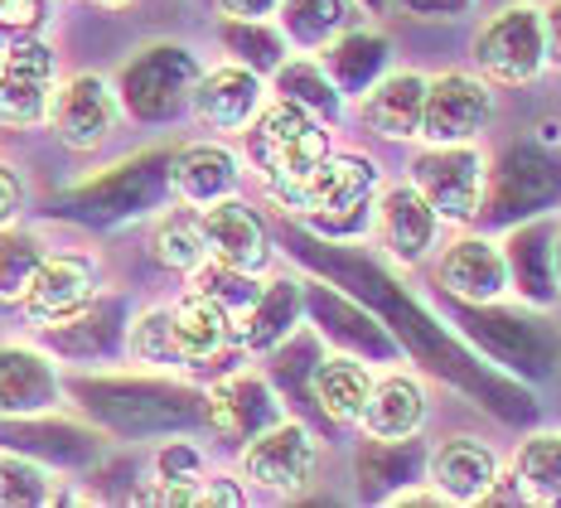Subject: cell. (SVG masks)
I'll use <instances>...</instances> for the list:
<instances>
[{
    "instance_id": "obj_1",
    "label": "cell",
    "mask_w": 561,
    "mask_h": 508,
    "mask_svg": "<svg viewBox=\"0 0 561 508\" xmlns=\"http://www.w3.org/2000/svg\"><path fill=\"white\" fill-rule=\"evenodd\" d=\"M378 165L368 156H324L296 180H266V199L280 214L306 218L320 233H368Z\"/></svg>"
},
{
    "instance_id": "obj_2",
    "label": "cell",
    "mask_w": 561,
    "mask_h": 508,
    "mask_svg": "<svg viewBox=\"0 0 561 508\" xmlns=\"http://www.w3.org/2000/svg\"><path fill=\"white\" fill-rule=\"evenodd\" d=\"M455 325H460V339L479 353V359H489L504 373L528 377V383L547 377L561 359V339L537 320L533 311H518V305H499V301L460 305V311H455Z\"/></svg>"
},
{
    "instance_id": "obj_3",
    "label": "cell",
    "mask_w": 561,
    "mask_h": 508,
    "mask_svg": "<svg viewBox=\"0 0 561 508\" xmlns=\"http://www.w3.org/2000/svg\"><path fill=\"white\" fill-rule=\"evenodd\" d=\"M561 204V160L542 140H518L504 150V160L484 174L479 194V228H513L523 218H542Z\"/></svg>"
},
{
    "instance_id": "obj_4",
    "label": "cell",
    "mask_w": 561,
    "mask_h": 508,
    "mask_svg": "<svg viewBox=\"0 0 561 508\" xmlns=\"http://www.w3.org/2000/svg\"><path fill=\"white\" fill-rule=\"evenodd\" d=\"M547 20L528 0L504 5L474 34V74L489 88H528L547 74Z\"/></svg>"
},
{
    "instance_id": "obj_5",
    "label": "cell",
    "mask_w": 561,
    "mask_h": 508,
    "mask_svg": "<svg viewBox=\"0 0 561 508\" xmlns=\"http://www.w3.org/2000/svg\"><path fill=\"white\" fill-rule=\"evenodd\" d=\"M330 156V132L310 108L290 98L262 102V112L248 126V160L252 170L266 180H296L310 165H320Z\"/></svg>"
},
{
    "instance_id": "obj_6",
    "label": "cell",
    "mask_w": 561,
    "mask_h": 508,
    "mask_svg": "<svg viewBox=\"0 0 561 508\" xmlns=\"http://www.w3.org/2000/svg\"><path fill=\"white\" fill-rule=\"evenodd\" d=\"M489 160L474 140H455V146H426L412 160V189L436 208L440 223H474L479 194H484Z\"/></svg>"
},
{
    "instance_id": "obj_7",
    "label": "cell",
    "mask_w": 561,
    "mask_h": 508,
    "mask_svg": "<svg viewBox=\"0 0 561 508\" xmlns=\"http://www.w3.org/2000/svg\"><path fill=\"white\" fill-rule=\"evenodd\" d=\"M314 460H320V445L314 436L300 427V421L280 417L272 427H262L252 441H242V479L252 489L266 494H300L314 479Z\"/></svg>"
},
{
    "instance_id": "obj_8",
    "label": "cell",
    "mask_w": 561,
    "mask_h": 508,
    "mask_svg": "<svg viewBox=\"0 0 561 508\" xmlns=\"http://www.w3.org/2000/svg\"><path fill=\"white\" fill-rule=\"evenodd\" d=\"M98 301V267L92 257L58 252L44 257L39 271L30 276L25 295H20V311L34 329H68L78 325Z\"/></svg>"
},
{
    "instance_id": "obj_9",
    "label": "cell",
    "mask_w": 561,
    "mask_h": 508,
    "mask_svg": "<svg viewBox=\"0 0 561 508\" xmlns=\"http://www.w3.org/2000/svg\"><path fill=\"white\" fill-rule=\"evenodd\" d=\"M494 116V88L479 74L450 68V74L426 78V108H421V140L426 146H455V140H479V132Z\"/></svg>"
},
{
    "instance_id": "obj_10",
    "label": "cell",
    "mask_w": 561,
    "mask_h": 508,
    "mask_svg": "<svg viewBox=\"0 0 561 508\" xmlns=\"http://www.w3.org/2000/svg\"><path fill=\"white\" fill-rule=\"evenodd\" d=\"M198 68L190 49H180V44H156V49H146L140 58H131L122 74V108L136 112L140 122H165L170 112H180L184 102H190V88H194Z\"/></svg>"
},
{
    "instance_id": "obj_11",
    "label": "cell",
    "mask_w": 561,
    "mask_h": 508,
    "mask_svg": "<svg viewBox=\"0 0 561 508\" xmlns=\"http://www.w3.org/2000/svg\"><path fill=\"white\" fill-rule=\"evenodd\" d=\"M58 88V54L39 39H20L0 54V126H39L49 122V102Z\"/></svg>"
},
{
    "instance_id": "obj_12",
    "label": "cell",
    "mask_w": 561,
    "mask_h": 508,
    "mask_svg": "<svg viewBox=\"0 0 561 508\" xmlns=\"http://www.w3.org/2000/svg\"><path fill=\"white\" fill-rule=\"evenodd\" d=\"M116 116H122V98L112 92L107 78L98 74H73L54 88L49 102V126L68 150H98L112 136Z\"/></svg>"
},
{
    "instance_id": "obj_13",
    "label": "cell",
    "mask_w": 561,
    "mask_h": 508,
    "mask_svg": "<svg viewBox=\"0 0 561 508\" xmlns=\"http://www.w3.org/2000/svg\"><path fill=\"white\" fill-rule=\"evenodd\" d=\"M426 484L440 494V504H484L504 484V465L479 436H450L426 455Z\"/></svg>"
},
{
    "instance_id": "obj_14",
    "label": "cell",
    "mask_w": 561,
    "mask_h": 508,
    "mask_svg": "<svg viewBox=\"0 0 561 508\" xmlns=\"http://www.w3.org/2000/svg\"><path fill=\"white\" fill-rule=\"evenodd\" d=\"M266 88L262 74H252L248 64H224V68H208V74L194 78L190 88V112L204 132H224L238 136L252 126V116L262 112Z\"/></svg>"
},
{
    "instance_id": "obj_15",
    "label": "cell",
    "mask_w": 561,
    "mask_h": 508,
    "mask_svg": "<svg viewBox=\"0 0 561 508\" xmlns=\"http://www.w3.org/2000/svg\"><path fill=\"white\" fill-rule=\"evenodd\" d=\"M436 286L450 295L455 305H484L508 295V267L504 247L489 242L484 233H465L455 238L436 262Z\"/></svg>"
},
{
    "instance_id": "obj_16",
    "label": "cell",
    "mask_w": 561,
    "mask_h": 508,
    "mask_svg": "<svg viewBox=\"0 0 561 508\" xmlns=\"http://www.w3.org/2000/svg\"><path fill=\"white\" fill-rule=\"evenodd\" d=\"M373 228H378V242L388 247V257L402 262V267L426 262L431 247H436V238H440L436 208L416 194L412 180L382 189V194L373 199Z\"/></svg>"
},
{
    "instance_id": "obj_17",
    "label": "cell",
    "mask_w": 561,
    "mask_h": 508,
    "mask_svg": "<svg viewBox=\"0 0 561 508\" xmlns=\"http://www.w3.org/2000/svg\"><path fill=\"white\" fill-rule=\"evenodd\" d=\"M204 417L208 427H214L224 441H252L262 427H272V421H280V402L272 393V383L256 373H232L224 377V383L208 387L204 397Z\"/></svg>"
},
{
    "instance_id": "obj_18",
    "label": "cell",
    "mask_w": 561,
    "mask_h": 508,
    "mask_svg": "<svg viewBox=\"0 0 561 508\" xmlns=\"http://www.w3.org/2000/svg\"><path fill=\"white\" fill-rule=\"evenodd\" d=\"M552 242L557 223L552 218H523L508 228L504 242V267H508V291H518L523 305H552L557 301V267H552Z\"/></svg>"
},
{
    "instance_id": "obj_19",
    "label": "cell",
    "mask_w": 561,
    "mask_h": 508,
    "mask_svg": "<svg viewBox=\"0 0 561 508\" xmlns=\"http://www.w3.org/2000/svg\"><path fill=\"white\" fill-rule=\"evenodd\" d=\"M198 223H204L208 257H218V262L242 267V271H262L266 262H272V242H266L262 218H256L238 194L204 204L198 208Z\"/></svg>"
},
{
    "instance_id": "obj_20",
    "label": "cell",
    "mask_w": 561,
    "mask_h": 508,
    "mask_svg": "<svg viewBox=\"0 0 561 508\" xmlns=\"http://www.w3.org/2000/svg\"><path fill=\"white\" fill-rule=\"evenodd\" d=\"M170 329H174V349H180L184 369H208V363H218L238 345V320L198 291H184L170 305Z\"/></svg>"
},
{
    "instance_id": "obj_21",
    "label": "cell",
    "mask_w": 561,
    "mask_h": 508,
    "mask_svg": "<svg viewBox=\"0 0 561 508\" xmlns=\"http://www.w3.org/2000/svg\"><path fill=\"white\" fill-rule=\"evenodd\" d=\"M368 132L382 140H416L421 132V108H426V74L416 68H388L373 88L358 98Z\"/></svg>"
},
{
    "instance_id": "obj_22",
    "label": "cell",
    "mask_w": 561,
    "mask_h": 508,
    "mask_svg": "<svg viewBox=\"0 0 561 508\" xmlns=\"http://www.w3.org/2000/svg\"><path fill=\"white\" fill-rule=\"evenodd\" d=\"M426 421V387H421L416 373H382L373 377V393H368V407L358 417L373 441H412Z\"/></svg>"
},
{
    "instance_id": "obj_23",
    "label": "cell",
    "mask_w": 561,
    "mask_h": 508,
    "mask_svg": "<svg viewBox=\"0 0 561 508\" xmlns=\"http://www.w3.org/2000/svg\"><path fill=\"white\" fill-rule=\"evenodd\" d=\"M242 184V160L232 156L228 146H184L180 156L170 160V189L180 204H214V199H228L238 194Z\"/></svg>"
},
{
    "instance_id": "obj_24",
    "label": "cell",
    "mask_w": 561,
    "mask_h": 508,
    "mask_svg": "<svg viewBox=\"0 0 561 508\" xmlns=\"http://www.w3.org/2000/svg\"><path fill=\"white\" fill-rule=\"evenodd\" d=\"M368 393H373V373L354 353H324L310 369L314 407L330 421H339V427H358V417H364V407H368Z\"/></svg>"
},
{
    "instance_id": "obj_25",
    "label": "cell",
    "mask_w": 561,
    "mask_h": 508,
    "mask_svg": "<svg viewBox=\"0 0 561 508\" xmlns=\"http://www.w3.org/2000/svg\"><path fill=\"white\" fill-rule=\"evenodd\" d=\"M324 74L334 78V88L344 98H364V92L388 74V39L378 30H344L339 39L324 49Z\"/></svg>"
},
{
    "instance_id": "obj_26",
    "label": "cell",
    "mask_w": 561,
    "mask_h": 508,
    "mask_svg": "<svg viewBox=\"0 0 561 508\" xmlns=\"http://www.w3.org/2000/svg\"><path fill=\"white\" fill-rule=\"evenodd\" d=\"M276 30L286 44L310 54H324L344 30H354V0H280Z\"/></svg>"
},
{
    "instance_id": "obj_27",
    "label": "cell",
    "mask_w": 561,
    "mask_h": 508,
    "mask_svg": "<svg viewBox=\"0 0 561 508\" xmlns=\"http://www.w3.org/2000/svg\"><path fill=\"white\" fill-rule=\"evenodd\" d=\"M58 397V377L49 359L34 349L5 345L0 349V411H44Z\"/></svg>"
},
{
    "instance_id": "obj_28",
    "label": "cell",
    "mask_w": 561,
    "mask_h": 508,
    "mask_svg": "<svg viewBox=\"0 0 561 508\" xmlns=\"http://www.w3.org/2000/svg\"><path fill=\"white\" fill-rule=\"evenodd\" d=\"M300 286L296 281H262V295L252 301V311L238 320V345L242 349H272L290 335V325L300 320Z\"/></svg>"
},
{
    "instance_id": "obj_29",
    "label": "cell",
    "mask_w": 561,
    "mask_h": 508,
    "mask_svg": "<svg viewBox=\"0 0 561 508\" xmlns=\"http://www.w3.org/2000/svg\"><path fill=\"white\" fill-rule=\"evenodd\" d=\"M513 484L533 504H561V431H533L518 445Z\"/></svg>"
},
{
    "instance_id": "obj_30",
    "label": "cell",
    "mask_w": 561,
    "mask_h": 508,
    "mask_svg": "<svg viewBox=\"0 0 561 508\" xmlns=\"http://www.w3.org/2000/svg\"><path fill=\"white\" fill-rule=\"evenodd\" d=\"M150 257L170 271H190L208 257V242H204V223H198V208L194 204H180V208H165L150 228Z\"/></svg>"
},
{
    "instance_id": "obj_31",
    "label": "cell",
    "mask_w": 561,
    "mask_h": 508,
    "mask_svg": "<svg viewBox=\"0 0 561 508\" xmlns=\"http://www.w3.org/2000/svg\"><path fill=\"white\" fill-rule=\"evenodd\" d=\"M276 92L300 102V108H310L320 122H334V116L344 112V92L334 88V78L324 74V64H314V58H286V64L276 68Z\"/></svg>"
},
{
    "instance_id": "obj_32",
    "label": "cell",
    "mask_w": 561,
    "mask_h": 508,
    "mask_svg": "<svg viewBox=\"0 0 561 508\" xmlns=\"http://www.w3.org/2000/svg\"><path fill=\"white\" fill-rule=\"evenodd\" d=\"M190 291L218 301L232 320H242V315L252 311V301L262 295V281H256V271H242V267L218 262V257H204V262L190 271Z\"/></svg>"
},
{
    "instance_id": "obj_33",
    "label": "cell",
    "mask_w": 561,
    "mask_h": 508,
    "mask_svg": "<svg viewBox=\"0 0 561 508\" xmlns=\"http://www.w3.org/2000/svg\"><path fill=\"white\" fill-rule=\"evenodd\" d=\"M44 257H49V247H44L39 233L15 228V223L0 228V305H20V295H25Z\"/></svg>"
},
{
    "instance_id": "obj_34",
    "label": "cell",
    "mask_w": 561,
    "mask_h": 508,
    "mask_svg": "<svg viewBox=\"0 0 561 508\" xmlns=\"http://www.w3.org/2000/svg\"><path fill=\"white\" fill-rule=\"evenodd\" d=\"M228 49L252 74H276L286 64V34L272 30V20H228Z\"/></svg>"
},
{
    "instance_id": "obj_35",
    "label": "cell",
    "mask_w": 561,
    "mask_h": 508,
    "mask_svg": "<svg viewBox=\"0 0 561 508\" xmlns=\"http://www.w3.org/2000/svg\"><path fill=\"white\" fill-rule=\"evenodd\" d=\"M126 353L146 369H174L180 349H174V329H170V311H146L136 315L131 335H126Z\"/></svg>"
},
{
    "instance_id": "obj_36",
    "label": "cell",
    "mask_w": 561,
    "mask_h": 508,
    "mask_svg": "<svg viewBox=\"0 0 561 508\" xmlns=\"http://www.w3.org/2000/svg\"><path fill=\"white\" fill-rule=\"evenodd\" d=\"M49 475L34 460L0 455V504H49Z\"/></svg>"
},
{
    "instance_id": "obj_37",
    "label": "cell",
    "mask_w": 561,
    "mask_h": 508,
    "mask_svg": "<svg viewBox=\"0 0 561 508\" xmlns=\"http://www.w3.org/2000/svg\"><path fill=\"white\" fill-rule=\"evenodd\" d=\"M397 5L416 20H460L474 10V0H397Z\"/></svg>"
},
{
    "instance_id": "obj_38",
    "label": "cell",
    "mask_w": 561,
    "mask_h": 508,
    "mask_svg": "<svg viewBox=\"0 0 561 508\" xmlns=\"http://www.w3.org/2000/svg\"><path fill=\"white\" fill-rule=\"evenodd\" d=\"M44 20V0H0V30L25 34Z\"/></svg>"
},
{
    "instance_id": "obj_39",
    "label": "cell",
    "mask_w": 561,
    "mask_h": 508,
    "mask_svg": "<svg viewBox=\"0 0 561 508\" xmlns=\"http://www.w3.org/2000/svg\"><path fill=\"white\" fill-rule=\"evenodd\" d=\"M20 204H25V184L10 165H0V228H10L20 218Z\"/></svg>"
},
{
    "instance_id": "obj_40",
    "label": "cell",
    "mask_w": 561,
    "mask_h": 508,
    "mask_svg": "<svg viewBox=\"0 0 561 508\" xmlns=\"http://www.w3.org/2000/svg\"><path fill=\"white\" fill-rule=\"evenodd\" d=\"M280 0H218L224 20H276Z\"/></svg>"
},
{
    "instance_id": "obj_41",
    "label": "cell",
    "mask_w": 561,
    "mask_h": 508,
    "mask_svg": "<svg viewBox=\"0 0 561 508\" xmlns=\"http://www.w3.org/2000/svg\"><path fill=\"white\" fill-rule=\"evenodd\" d=\"M542 20H547V58L561 68V0H552V5L542 10Z\"/></svg>"
},
{
    "instance_id": "obj_42",
    "label": "cell",
    "mask_w": 561,
    "mask_h": 508,
    "mask_svg": "<svg viewBox=\"0 0 561 508\" xmlns=\"http://www.w3.org/2000/svg\"><path fill=\"white\" fill-rule=\"evenodd\" d=\"M552 267H557V295H561V228H557V242H552Z\"/></svg>"
},
{
    "instance_id": "obj_43",
    "label": "cell",
    "mask_w": 561,
    "mask_h": 508,
    "mask_svg": "<svg viewBox=\"0 0 561 508\" xmlns=\"http://www.w3.org/2000/svg\"><path fill=\"white\" fill-rule=\"evenodd\" d=\"M92 5H98V10H131L136 0H92Z\"/></svg>"
}]
</instances>
